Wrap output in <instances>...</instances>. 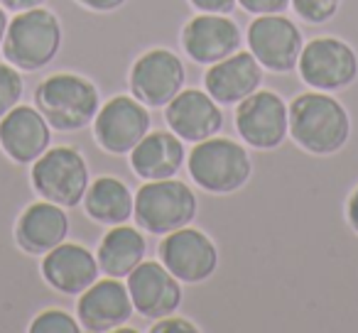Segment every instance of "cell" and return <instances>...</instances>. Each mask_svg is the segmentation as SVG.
Masks as SVG:
<instances>
[{
	"label": "cell",
	"mask_w": 358,
	"mask_h": 333,
	"mask_svg": "<svg viewBox=\"0 0 358 333\" xmlns=\"http://www.w3.org/2000/svg\"><path fill=\"white\" fill-rule=\"evenodd\" d=\"M289 110V133L294 142L312 154H331L346 145L351 135L348 113L327 91L299 94Z\"/></svg>",
	"instance_id": "6da1fadb"
},
{
	"label": "cell",
	"mask_w": 358,
	"mask_h": 333,
	"mask_svg": "<svg viewBox=\"0 0 358 333\" xmlns=\"http://www.w3.org/2000/svg\"><path fill=\"white\" fill-rule=\"evenodd\" d=\"M35 105L50 128L74 133L89 125L101 108L99 91L79 74H52L35 91Z\"/></svg>",
	"instance_id": "7a4b0ae2"
},
{
	"label": "cell",
	"mask_w": 358,
	"mask_h": 333,
	"mask_svg": "<svg viewBox=\"0 0 358 333\" xmlns=\"http://www.w3.org/2000/svg\"><path fill=\"white\" fill-rule=\"evenodd\" d=\"M62 47V25L55 13L45 8L22 10L8 22L3 54L22 71H37L57 57Z\"/></svg>",
	"instance_id": "3957f363"
},
{
	"label": "cell",
	"mask_w": 358,
	"mask_h": 333,
	"mask_svg": "<svg viewBox=\"0 0 358 333\" xmlns=\"http://www.w3.org/2000/svg\"><path fill=\"white\" fill-rule=\"evenodd\" d=\"M133 216L143 230L152 235H167L194 221L196 196L185 182L152 179L135 194Z\"/></svg>",
	"instance_id": "277c9868"
},
{
	"label": "cell",
	"mask_w": 358,
	"mask_h": 333,
	"mask_svg": "<svg viewBox=\"0 0 358 333\" xmlns=\"http://www.w3.org/2000/svg\"><path fill=\"white\" fill-rule=\"evenodd\" d=\"M250 157L243 145L229 138H206L189 152V175L204 191L231 194L250 177Z\"/></svg>",
	"instance_id": "5b68a950"
},
{
	"label": "cell",
	"mask_w": 358,
	"mask_h": 333,
	"mask_svg": "<svg viewBox=\"0 0 358 333\" xmlns=\"http://www.w3.org/2000/svg\"><path fill=\"white\" fill-rule=\"evenodd\" d=\"M32 186L45 201L64 209L79 206L89 189V167L74 147H47L32 164Z\"/></svg>",
	"instance_id": "8992f818"
},
{
	"label": "cell",
	"mask_w": 358,
	"mask_h": 333,
	"mask_svg": "<svg viewBox=\"0 0 358 333\" xmlns=\"http://www.w3.org/2000/svg\"><path fill=\"white\" fill-rule=\"evenodd\" d=\"M297 69L304 84L314 91H338L356 81L358 57L336 37H317L302 47Z\"/></svg>",
	"instance_id": "52a82bcc"
},
{
	"label": "cell",
	"mask_w": 358,
	"mask_h": 333,
	"mask_svg": "<svg viewBox=\"0 0 358 333\" xmlns=\"http://www.w3.org/2000/svg\"><path fill=\"white\" fill-rule=\"evenodd\" d=\"M159 262L179 279V282H204L219 267V250L214 240L196 228H177L164 235L159 243Z\"/></svg>",
	"instance_id": "ba28073f"
},
{
	"label": "cell",
	"mask_w": 358,
	"mask_h": 333,
	"mask_svg": "<svg viewBox=\"0 0 358 333\" xmlns=\"http://www.w3.org/2000/svg\"><path fill=\"white\" fill-rule=\"evenodd\" d=\"M248 47L260 66L287 74L297 66L302 54V32L282 13L258 15L248 27Z\"/></svg>",
	"instance_id": "9c48e42d"
},
{
	"label": "cell",
	"mask_w": 358,
	"mask_h": 333,
	"mask_svg": "<svg viewBox=\"0 0 358 333\" xmlns=\"http://www.w3.org/2000/svg\"><path fill=\"white\" fill-rule=\"evenodd\" d=\"M236 130L245 145L255 149H273L282 145L289 130L287 103L273 91H255L236 110Z\"/></svg>",
	"instance_id": "30bf717a"
},
{
	"label": "cell",
	"mask_w": 358,
	"mask_h": 333,
	"mask_svg": "<svg viewBox=\"0 0 358 333\" xmlns=\"http://www.w3.org/2000/svg\"><path fill=\"white\" fill-rule=\"evenodd\" d=\"M150 133L148 105L135 96H113L94 118V135L110 154H125Z\"/></svg>",
	"instance_id": "8fae6325"
},
{
	"label": "cell",
	"mask_w": 358,
	"mask_h": 333,
	"mask_svg": "<svg viewBox=\"0 0 358 333\" xmlns=\"http://www.w3.org/2000/svg\"><path fill=\"white\" fill-rule=\"evenodd\" d=\"M185 86V64L174 52L157 47L135 59L130 69V91L140 103L162 108Z\"/></svg>",
	"instance_id": "7c38bea8"
},
{
	"label": "cell",
	"mask_w": 358,
	"mask_h": 333,
	"mask_svg": "<svg viewBox=\"0 0 358 333\" xmlns=\"http://www.w3.org/2000/svg\"><path fill=\"white\" fill-rule=\"evenodd\" d=\"M128 294L140 316L157 318L169 316L182 304V287L179 279L164 267L162 262H140L128 274Z\"/></svg>",
	"instance_id": "4fadbf2b"
},
{
	"label": "cell",
	"mask_w": 358,
	"mask_h": 333,
	"mask_svg": "<svg viewBox=\"0 0 358 333\" xmlns=\"http://www.w3.org/2000/svg\"><path fill=\"white\" fill-rule=\"evenodd\" d=\"M133 299L128 294V284H123L118 277L96 279L89 289L81 292V299L76 304L81 328L94 333H106L123 326L133 316Z\"/></svg>",
	"instance_id": "5bb4252c"
},
{
	"label": "cell",
	"mask_w": 358,
	"mask_h": 333,
	"mask_svg": "<svg viewBox=\"0 0 358 333\" xmlns=\"http://www.w3.org/2000/svg\"><path fill=\"white\" fill-rule=\"evenodd\" d=\"M164 120L179 140L201 142L219 133L224 125V113L206 91L185 89L164 105Z\"/></svg>",
	"instance_id": "9a60e30c"
},
{
	"label": "cell",
	"mask_w": 358,
	"mask_h": 333,
	"mask_svg": "<svg viewBox=\"0 0 358 333\" xmlns=\"http://www.w3.org/2000/svg\"><path fill=\"white\" fill-rule=\"evenodd\" d=\"M182 47L196 64H216L241 47V30L231 17L201 13L182 30Z\"/></svg>",
	"instance_id": "2e32d148"
},
{
	"label": "cell",
	"mask_w": 358,
	"mask_h": 333,
	"mask_svg": "<svg viewBox=\"0 0 358 333\" xmlns=\"http://www.w3.org/2000/svg\"><path fill=\"white\" fill-rule=\"evenodd\" d=\"M50 123L32 105H15L0 118V145L15 164H30L50 147Z\"/></svg>",
	"instance_id": "e0dca14e"
},
{
	"label": "cell",
	"mask_w": 358,
	"mask_h": 333,
	"mask_svg": "<svg viewBox=\"0 0 358 333\" xmlns=\"http://www.w3.org/2000/svg\"><path fill=\"white\" fill-rule=\"evenodd\" d=\"M263 81V66L253 52H234L226 59L216 61L204 74L206 94L219 105H234L255 94Z\"/></svg>",
	"instance_id": "ac0fdd59"
},
{
	"label": "cell",
	"mask_w": 358,
	"mask_h": 333,
	"mask_svg": "<svg viewBox=\"0 0 358 333\" xmlns=\"http://www.w3.org/2000/svg\"><path fill=\"white\" fill-rule=\"evenodd\" d=\"M99 258L76 243H59L45 253L42 274L47 284L62 294H81L99 279Z\"/></svg>",
	"instance_id": "d6986e66"
},
{
	"label": "cell",
	"mask_w": 358,
	"mask_h": 333,
	"mask_svg": "<svg viewBox=\"0 0 358 333\" xmlns=\"http://www.w3.org/2000/svg\"><path fill=\"white\" fill-rule=\"evenodd\" d=\"M66 233H69V219L64 214V206L45 199L40 204L27 206L15 225L17 245L30 255L50 253L52 248L64 243Z\"/></svg>",
	"instance_id": "ffe728a7"
},
{
	"label": "cell",
	"mask_w": 358,
	"mask_h": 333,
	"mask_svg": "<svg viewBox=\"0 0 358 333\" xmlns=\"http://www.w3.org/2000/svg\"><path fill=\"white\" fill-rule=\"evenodd\" d=\"M185 164V145L174 133L155 130L130 149V167L145 182L172 179Z\"/></svg>",
	"instance_id": "44dd1931"
},
{
	"label": "cell",
	"mask_w": 358,
	"mask_h": 333,
	"mask_svg": "<svg viewBox=\"0 0 358 333\" xmlns=\"http://www.w3.org/2000/svg\"><path fill=\"white\" fill-rule=\"evenodd\" d=\"M145 238L138 228L133 225H113L108 233L103 235L99 245V267L103 269L108 277H128L145 258Z\"/></svg>",
	"instance_id": "7402d4cb"
},
{
	"label": "cell",
	"mask_w": 358,
	"mask_h": 333,
	"mask_svg": "<svg viewBox=\"0 0 358 333\" xmlns=\"http://www.w3.org/2000/svg\"><path fill=\"white\" fill-rule=\"evenodd\" d=\"M135 196L115 177H99L84 194L86 216L101 225H118L133 216Z\"/></svg>",
	"instance_id": "603a6c76"
},
{
	"label": "cell",
	"mask_w": 358,
	"mask_h": 333,
	"mask_svg": "<svg viewBox=\"0 0 358 333\" xmlns=\"http://www.w3.org/2000/svg\"><path fill=\"white\" fill-rule=\"evenodd\" d=\"M22 76L17 71V66H13L10 61L8 64H0V118L13 110L22 98Z\"/></svg>",
	"instance_id": "cb8c5ba5"
},
{
	"label": "cell",
	"mask_w": 358,
	"mask_h": 333,
	"mask_svg": "<svg viewBox=\"0 0 358 333\" xmlns=\"http://www.w3.org/2000/svg\"><path fill=\"white\" fill-rule=\"evenodd\" d=\"M32 333H79V321L59 309H47L37 313L35 321L30 323Z\"/></svg>",
	"instance_id": "d4e9b609"
},
{
	"label": "cell",
	"mask_w": 358,
	"mask_h": 333,
	"mask_svg": "<svg viewBox=\"0 0 358 333\" xmlns=\"http://www.w3.org/2000/svg\"><path fill=\"white\" fill-rule=\"evenodd\" d=\"M299 17L304 22H312V25H319V22H327L336 15L338 3L341 0H289Z\"/></svg>",
	"instance_id": "484cf974"
},
{
	"label": "cell",
	"mask_w": 358,
	"mask_h": 333,
	"mask_svg": "<svg viewBox=\"0 0 358 333\" xmlns=\"http://www.w3.org/2000/svg\"><path fill=\"white\" fill-rule=\"evenodd\" d=\"M238 6L253 15H273V13L287 10L289 0H238Z\"/></svg>",
	"instance_id": "4316f807"
},
{
	"label": "cell",
	"mask_w": 358,
	"mask_h": 333,
	"mask_svg": "<svg viewBox=\"0 0 358 333\" xmlns=\"http://www.w3.org/2000/svg\"><path fill=\"white\" fill-rule=\"evenodd\" d=\"M199 328L189 321V318H179V316H172V318H157V323L152 326V333H196Z\"/></svg>",
	"instance_id": "83f0119b"
},
{
	"label": "cell",
	"mask_w": 358,
	"mask_h": 333,
	"mask_svg": "<svg viewBox=\"0 0 358 333\" xmlns=\"http://www.w3.org/2000/svg\"><path fill=\"white\" fill-rule=\"evenodd\" d=\"M192 6L201 13H219V15H229L236 8L238 0H189Z\"/></svg>",
	"instance_id": "f1b7e54d"
},
{
	"label": "cell",
	"mask_w": 358,
	"mask_h": 333,
	"mask_svg": "<svg viewBox=\"0 0 358 333\" xmlns=\"http://www.w3.org/2000/svg\"><path fill=\"white\" fill-rule=\"evenodd\" d=\"M81 6L89 8V10H96V13H110L115 8H120L125 0H79Z\"/></svg>",
	"instance_id": "f546056e"
},
{
	"label": "cell",
	"mask_w": 358,
	"mask_h": 333,
	"mask_svg": "<svg viewBox=\"0 0 358 333\" xmlns=\"http://www.w3.org/2000/svg\"><path fill=\"white\" fill-rule=\"evenodd\" d=\"M42 3H45V0H0V6L13 13L30 10V8H37V6H42Z\"/></svg>",
	"instance_id": "4dcf8cb0"
},
{
	"label": "cell",
	"mask_w": 358,
	"mask_h": 333,
	"mask_svg": "<svg viewBox=\"0 0 358 333\" xmlns=\"http://www.w3.org/2000/svg\"><path fill=\"white\" fill-rule=\"evenodd\" d=\"M346 214H348V223H351V228L358 233V189L351 194V199H348V209H346Z\"/></svg>",
	"instance_id": "1f68e13d"
},
{
	"label": "cell",
	"mask_w": 358,
	"mask_h": 333,
	"mask_svg": "<svg viewBox=\"0 0 358 333\" xmlns=\"http://www.w3.org/2000/svg\"><path fill=\"white\" fill-rule=\"evenodd\" d=\"M8 15H6V8L0 6V45H3V40H6V32H8Z\"/></svg>",
	"instance_id": "d6a6232c"
}]
</instances>
